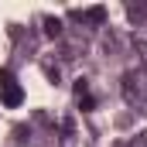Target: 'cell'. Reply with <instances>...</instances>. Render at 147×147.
<instances>
[{"label":"cell","mask_w":147,"mask_h":147,"mask_svg":"<svg viewBox=\"0 0 147 147\" xmlns=\"http://www.w3.org/2000/svg\"><path fill=\"white\" fill-rule=\"evenodd\" d=\"M0 96H3L7 106H17V103H21V86L14 82L10 72H0Z\"/></svg>","instance_id":"obj_1"}]
</instances>
